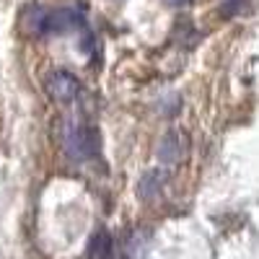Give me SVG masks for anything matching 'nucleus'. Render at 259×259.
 <instances>
[{"label":"nucleus","instance_id":"nucleus-1","mask_svg":"<svg viewBox=\"0 0 259 259\" xmlns=\"http://www.w3.org/2000/svg\"><path fill=\"white\" fill-rule=\"evenodd\" d=\"M85 24V11L80 6H60L41 8L29 6L24 13V26L31 34H68Z\"/></svg>","mask_w":259,"mask_h":259},{"label":"nucleus","instance_id":"nucleus-2","mask_svg":"<svg viewBox=\"0 0 259 259\" xmlns=\"http://www.w3.org/2000/svg\"><path fill=\"white\" fill-rule=\"evenodd\" d=\"M62 145H65V153H68L70 161H75V163L91 161L99 153V133L83 122H73L65 127Z\"/></svg>","mask_w":259,"mask_h":259},{"label":"nucleus","instance_id":"nucleus-3","mask_svg":"<svg viewBox=\"0 0 259 259\" xmlns=\"http://www.w3.org/2000/svg\"><path fill=\"white\" fill-rule=\"evenodd\" d=\"M45 91L50 94V99H55L60 104H70L80 96L83 83L68 70H52L45 78Z\"/></svg>","mask_w":259,"mask_h":259},{"label":"nucleus","instance_id":"nucleus-4","mask_svg":"<svg viewBox=\"0 0 259 259\" xmlns=\"http://www.w3.org/2000/svg\"><path fill=\"white\" fill-rule=\"evenodd\" d=\"M189 153V138L182 130H168L158 143V158L163 163H179Z\"/></svg>","mask_w":259,"mask_h":259},{"label":"nucleus","instance_id":"nucleus-5","mask_svg":"<svg viewBox=\"0 0 259 259\" xmlns=\"http://www.w3.org/2000/svg\"><path fill=\"white\" fill-rule=\"evenodd\" d=\"M89 256L91 259H114V241L106 231H96L91 246H89Z\"/></svg>","mask_w":259,"mask_h":259},{"label":"nucleus","instance_id":"nucleus-6","mask_svg":"<svg viewBox=\"0 0 259 259\" xmlns=\"http://www.w3.org/2000/svg\"><path fill=\"white\" fill-rule=\"evenodd\" d=\"M163 182H166L163 171H148V174H143V179H140V184H138L140 197H143V200H150V197H156V194H161Z\"/></svg>","mask_w":259,"mask_h":259},{"label":"nucleus","instance_id":"nucleus-7","mask_svg":"<svg viewBox=\"0 0 259 259\" xmlns=\"http://www.w3.org/2000/svg\"><path fill=\"white\" fill-rule=\"evenodd\" d=\"M163 3H166L168 8H184V6L192 3V0H163Z\"/></svg>","mask_w":259,"mask_h":259}]
</instances>
